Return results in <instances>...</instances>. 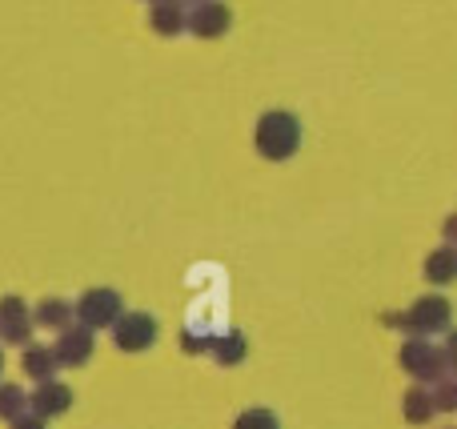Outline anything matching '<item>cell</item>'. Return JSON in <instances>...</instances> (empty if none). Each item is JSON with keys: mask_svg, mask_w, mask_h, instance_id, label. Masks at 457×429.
<instances>
[{"mask_svg": "<svg viewBox=\"0 0 457 429\" xmlns=\"http://www.w3.org/2000/svg\"><path fill=\"white\" fill-rule=\"evenodd\" d=\"M228 24H233V12H228V4H221V0H205V4L189 8V32L201 40L225 37Z\"/></svg>", "mask_w": 457, "mask_h": 429, "instance_id": "6", "label": "cell"}, {"mask_svg": "<svg viewBox=\"0 0 457 429\" xmlns=\"http://www.w3.org/2000/svg\"><path fill=\"white\" fill-rule=\"evenodd\" d=\"M445 366H450L453 374H457V329L450 334V342H445Z\"/></svg>", "mask_w": 457, "mask_h": 429, "instance_id": "20", "label": "cell"}, {"mask_svg": "<svg viewBox=\"0 0 457 429\" xmlns=\"http://www.w3.org/2000/svg\"><path fill=\"white\" fill-rule=\"evenodd\" d=\"M125 318V301H120L117 289H88L85 297L77 301V321L85 329H104V326H117V321Z\"/></svg>", "mask_w": 457, "mask_h": 429, "instance_id": "3", "label": "cell"}, {"mask_svg": "<svg viewBox=\"0 0 457 429\" xmlns=\"http://www.w3.org/2000/svg\"><path fill=\"white\" fill-rule=\"evenodd\" d=\"M429 393H434L437 409H457V382H437Z\"/></svg>", "mask_w": 457, "mask_h": 429, "instance_id": "18", "label": "cell"}, {"mask_svg": "<svg viewBox=\"0 0 457 429\" xmlns=\"http://www.w3.org/2000/svg\"><path fill=\"white\" fill-rule=\"evenodd\" d=\"M445 241H450V249H457V217L445 221Z\"/></svg>", "mask_w": 457, "mask_h": 429, "instance_id": "22", "label": "cell"}, {"mask_svg": "<svg viewBox=\"0 0 457 429\" xmlns=\"http://www.w3.org/2000/svg\"><path fill=\"white\" fill-rule=\"evenodd\" d=\"M253 141H257L261 157L285 161V157H293V153H297V144H301V120L293 117V112H285V109H273V112H265V117L257 120Z\"/></svg>", "mask_w": 457, "mask_h": 429, "instance_id": "1", "label": "cell"}, {"mask_svg": "<svg viewBox=\"0 0 457 429\" xmlns=\"http://www.w3.org/2000/svg\"><path fill=\"white\" fill-rule=\"evenodd\" d=\"M233 429H281V422H277V414H269V409H245L233 422Z\"/></svg>", "mask_w": 457, "mask_h": 429, "instance_id": "17", "label": "cell"}, {"mask_svg": "<svg viewBox=\"0 0 457 429\" xmlns=\"http://www.w3.org/2000/svg\"><path fill=\"white\" fill-rule=\"evenodd\" d=\"M426 277L434 281V285H450L457 277V249H450V245L434 249V253L426 257Z\"/></svg>", "mask_w": 457, "mask_h": 429, "instance_id": "13", "label": "cell"}, {"mask_svg": "<svg viewBox=\"0 0 457 429\" xmlns=\"http://www.w3.org/2000/svg\"><path fill=\"white\" fill-rule=\"evenodd\" d=\"M181 4H185V0H181ZM193 4H205V0H193Z\"/></svg>", "mask_w": 457, "mask_h": 429, "instance_id": "24", "label": "cell"}, {"mask_svg": "<svg viewBox=\"0 0 457 429\" xmlns=\"http://www.w3.org/2000/svg\"><path fill=\"white\" fill-rule=\"evenodd\" d=\"M450 313L453 309H450V301H445V297L429 293V297H421L410 313H397V318H386V321H389V326H397V329H410V334H418V337H429V334L450 329Z\"/></svg>", "mask_w": 457, "mask_h": 429, "instance_id": "2", "label": "cell"}, {"mask_svg": "<svg viewBox=\"0 0 457 429\" xmlns=\"http://www.w3.org/2000/svg\"><path fill=\"white\" fill-rule=\"evenodd\" d=\"M0 369H4V353H0Z\"/></svg>", "mask_w": 457, "mask_h": 429, "instance_id": "23", "label": "cell"}, {"mask_svg": "<svg viewBox=\"0 0 457 429\" xmlns=\"http://www.w3.org/2000/svg\"><path fill=\"white\" fill-rule=\"evenodd\" d=\"M181 350L185 353H205V350H213V337H201V334H193V329H185V334H181Z\"/></svg>", "mask_w": 457, "mask_h": 429, "instance_id": "19", "label": "cell"}, {"mask_svg": "<svg viewBox=\"0 0 457 429\" xmlns=\"http://www.w3.org/2000/svg\"><path fill=\"white\" fill-rule=\"evenodd\" d=\"M213 358H217V366H237V361H245V337L241 334L213 337Z\"/></svg>", "mask_w": 457, "mask_h": 429, "instance_id": "16", "label": "cell"}, {"mask_svg": "<svg viewBox=\"0 0 457 429\" xmlns=\"http://www.w3.org/2000/svg\"><path fill=\"white\" fill-rule=\"evenodd\" d=\"M21 369L32 377V382H53V374H56V353H53V345H24Z\"/></svg>", "mask_w": 457, "mask_h": 429, "instance_id": "12", "label": "cell"}, {"mask_svg": "<svg viewBox=\"0 0 457 429\" xmlns=\"http://www.w3.org/2000/svg\"><path fill=\"white\" fill-rule=\"evenodd\" d=\"M32 326H29V305L21 297H0V337L8 345H32L29 342Z\"/></svg>", "mask_w": 457, "mask_h": 429, "instance_id": "9", "label": "cell"}, {"mask_svg": "<svg viewBox=\"0 0 457 429\" xmlns=\"http://www.w3.org/2000/svg\"><path fill=\"white\" fill-rule=\"evenodd\" d=\"M69 406H72V390L64 382H40L37 390H32V398H29V409H32V417H61V414H69Z\"/></svg>", "mask_w": 457, "mask_h": 429, "instance_id": "8", "label": "cell"}, {"mask_svg": "<svg viewBox=\"0 0 457 429\" xmlns=\"http://www.w3.org/2000/svg\"><path fill=\"white\" fill-rule=\"evenodd\" d=\"M112 342L125 353L149 350V345L157 342V318H149V313H125V318L112 326Z\"/></svg>", "mask_w": 457, "mask_h": 429, "instance_id": "5", "label": "cell"}, {"mask_svg": "<svg viewBox=\"0 0 457 429\" xmlns=\"http://www.w3.org/2000/svg\"><path fill=\"white\" fill-rule=\"evenodd\" d=\"M434 414H437L434 393H429L426 385H413V390L405 393V417H410L413 425H421V422H429Z\"/></svg>", "mask_w": 457, "mask_h": 429, "instance_id": "14", "label": "cell"}, {"mask_svg": "<svg viewBox=\"0 0 457 429\" xmlns=\"http://www.w3.org/2000/svg\"><path fill=\"white\" fill-rule=\"evenodd\" d=\"M29 414V393L21 385H0V417L4 422H21Z\"/></svg>", "mask_w": 457, "mask_h": 429, "instance_id": "15", "label": "cell"}, {"mask_svg": "<svg viewBox=\"0 0 457 429\" xmlns=\"http://www.w3.org/2000/svg\"><path fill=\"white\" fill-rule=\"evenodd\" d=\"M402 369L405 374H413L418 382H445V350H434L429 345V337H410V342L402 345Z\"/></svg>", "mask_w": 457, "mask_h": 429, "instance_id": "4", "label": "cell"}, {"mask_svg": "<svg viewBox=\"0 0 457 429\" xmlns=\"http://www.w3.org/2000/svg\"><path fill=\"white\" fill-rule=\"evenodd\" d=\"M149 24L161 32V37H177V32L189 29V12H185L181 0H153Z\"/></svg>", "mask_w": 457, "mask_h": 429, "instance_id": "10", "label": "cell"}, {"mask_svg": "<svg viewBox=\"0 0 457 429\" xmlns=\"http://www.w3.org/2000/svg\"><path fill=\"white\" fill-rule=\"evenodd\" d=\"M72 318H77V305H69L64 297H45V301L32 309V321L45 329H56V334H64V329L72 326Z\"/></svg>", "mask_w": 457, "mask_h": 429, "instance_id": "11", "label": "cell"}, {"mask_svg": "<svg viewBox=\"0 0 457 429\" xmlns=\"http://www.w3.org/2000/svg\"><path fill=\"white\" fill-rule=\"evenodd\" d=\"M12 429H45V422H40V417H32V414H24L21 422H12Z\"/></svg>", "mask_w": 457, "mask_h": 429, "instance_id": "21", "label": "cell"}, {"mask_svg": "<svg viewBox=\"0 0 457 429\" xmlns=\"http://www.w3.org/2000/svg\"><path fill=\"white\" fill-rule=\"evenodd\" d=\"M93 350H96V337H93V329H85V326H69L53 345L56 366H72V369L85 366V361L93 358Z\"/></svg>", "mask_w": 457, "mask_h": 429, "instance_id": "7", "label": "cell"}]
</instances>
